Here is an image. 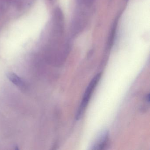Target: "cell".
I'll list each match as a JSON object with an SVG mask.
<instances>
[{
  "mask_svg": "<svg viewBox=\"0 0 150 150\" xmlns=\"http://www.w3.org/2000/svg\"><path fill=\"white\" fill-rule=\"evenodd\" d=\"M50 1L51 2H53L54 1V0H50Z\"/></svg>",
  "mask_w": 150,
  "mask_h": 150,
  "instance_id": "cell-5",
  "label": "cell"
},
{
  "mask_svg": "<svg viewBox=\"0 0 150 150\" xmlns=\"http://www.w3.org/2000/svg\"><path fill=\"white\" fill-rule=\"evenodd\" d=\"M101 76V74L100 73L96 74L91 80V82L86 89L81 103L80 106L79 107L77 115H76V118L77 120L80 119L82 117V115L84 113L86 108L89 102L91 96L93 94V92L94 91V89H95L96 86L100 81Z\"/></svg>",
  "mask_w": 150,
  "mask_h": 150,
  "instance_id": "cell-1",
  "label": "cell"
},
{
  "mask_svg": "<svg viewBox=\"0 0 150 150\" xmlns=\"http://www.w3.org/2000/svg\"><path fill=\"white\" fill-rule=\"evenodd\" d=\"M95 0H77L79 5L81 6L89 7L91 6Z\"/></svg>",
  "mask_w": 150,
  "mask_h": 150,
  "instance_id": "cell-4",
  "label": "cell"
},
{
  "mask_svg": "<svg viewBox=\"0 0 150 150\" xmlns=\"http://www.w3.org/2000/svg\"><path fill=\"white\" fill-rule=\"evenodd\" d=\"M109 134L107 130L101 131L97 135L91 146V150H101L103 149L108 142Z\"/></svg>",
  "mask_w": 150,
  "mask_h": 150,
  "instance_id": "cell-3",
  "label": "cell"
},
{
  "mask_svg": "<svg viewBox=\"0 0 150 150\" xmlns=\"http://www.w3.org/2000/svg\"><path fill=\"white\" fill-rule=\"evenodd\" d=\"M75 16L73 18L71 24V33L73 37L77 36L82 32L86 26V13L81 9L78 11Z\"/></svg>",
  "mask_w": 150,
  "mask_h": 150,
  "instance_id": "cell-2",
  "label": "cell"
}]
</instances>
